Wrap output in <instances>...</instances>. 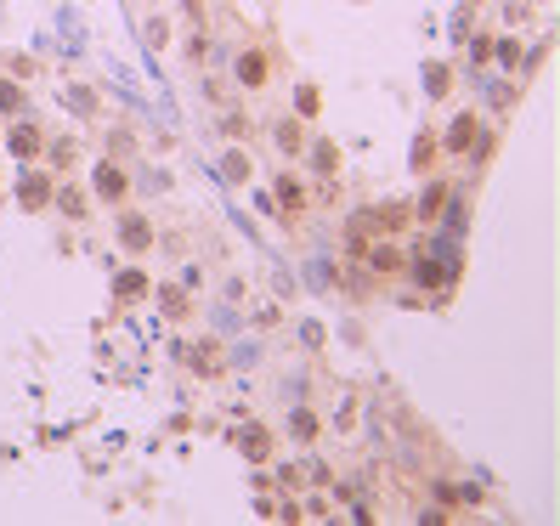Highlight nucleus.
<instances>
[{
	"mask_svg": "<svg viewBox=\"0 0 560 526\" xmlns=\"http://www.w3.org/2000/svg\"><path fill=\"white\" fill-rule=\"evenodd\" d=\"M261 63H266V57H255V51H249V57L238 63V79H249V85H261V79H266V68H261Z\"/></svg>",
	"mask_w": 560,
	"mask_h": 526,
	"instance_id": "f257e3e1",
	"label": "nucleus"
},
{
	"mask_svg": "<svg viewBox=\"0 0 560 526\" xmlns=\"http://www.w3.org/2000/svg\"><path fill=\"white\" fill-rule=\"evenodd\" d=\"M97 187H102V193H108V198H119V193H125V175H119V170H108V164H102V170H97Z\"/></svg>",
	"mask_w": 560,
	"mask_h": 526,
	"instance_id": "f03ea898",
	"label": "nucleus"
},
{
	"mask_svg": "<svg viewBox=\"0 0 560 526\" xmlns=\"http://www.w3.org/2000/svg\"><path fill=\"white\" fill-rule=\"evenodd\" d=\"M0 108L12 113V108H23V97H17V91H6V85H0Z\"/></svg>",
	"mask_w": 560,
	"mask_h": 526,
	"instance_id": "7ed1b4c3",
	"label": "nucleus"
}]
</instances>
